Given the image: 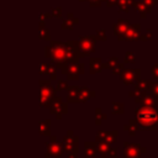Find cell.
Here are the masks:
<instances>
[{
    "label": "cell",
    "mask_w": 158,
    "mask_h": 158,
    "mask_svg": "<svg viewBox=\"0 0 158 158\" xmlns=\"http://www.w3.org/2000/svg\"><path fill=\"white\" fill-rule=\"evenodd\" d=\"M62 143H63V148H64L65 153H70V152L78 153V151H79V137L74 135L73 130L67 131V135L63 137Z\"/></svg>",
    "instance_id": "cell-4"
},
{
    "label": "cell",
    "mask_w": 158,
    "mask_h": 158,
    "mask_svg": "<svg viewBox=\"0 0 158 158\" xmlns=\"http://www.w3.org/2000/svg\"><path fill=\"white\" fill-rule=\"evenodd\" d=\"M44 56L54 63H74L79 58H83V54L79 49L78 41L58 42L52 41L49 46L44 47Z\"/></svg>",
    "instance_id": "cell-1"
},
{
    "label": "cell",
    "mask_w": 158,
    "mask_h": 158,
    "mask_svg": "<svg viewBox=\"0 0 158 158\" xmlns=\"http://www.w3.org/2000/svg\"><path fill=\"white\" fill-rule=\"evenodd\" d=\"M49 139H51V142H53V143L58 142V139H57V137H56V136H51V137H49Z\"/></svg>",
    "instance_id": "cell-44"
},
{
    "label": "cell",
    "mask_w": 158,
    "mask_h": 158,
    "mask_svg": "<svg viewBox=\"0 0 158 158\" xmlns=\"http://www.w3.org/2000/svg\"><path fill=\"white\" fill-rule=\"evenodd\" d=\"M40 85V95H38V102L42 107L44 109H49L52 105V100L54 98V93H56V88L52 86L49 80H40L38 81Z\"/></svg>",
    "instance_id": "cell-3"
},
{
    "label": "cell",
    "mask_w": 158,
    "mask_h": 158,
    "mask_svg": "<svg viewBox=\"0 0 158 158\" xmlns=\"http://www.w3.org/2000/svg\"><path fill=\"white\" fill-rule=\"evenodd\" d=\"M40 38L44 40V41H51V35L47 31V28L44 27V21L40 20Z\"/></svg>",
    "instance_id": "cell-25"
},
{
    "label": "cell",
    "mask_w": 158,
    "mask_h": 158,
    "mask_svg": "<svg viewBox=\"0 0 158 158\" xmlns=\"http://www.w3.org/2000/svg\"><path fill=\"white\" fill-rule=\"evenodd\" d=\"M78 153H75V152H70V153H67V158H78V156H77Z\"/></svg>",
    "instance_id": "cell-43"
},
{
    "label": "cell",
    "mask_w": 158,
    "mask_h": 158,
    "mask_svg": "<svg viewBox=\"0 0 158 158\" xmlns=\"http://www.w3.org/2000/svg\"><path fill=\"white\" fill-rule=\"evenodd\" d=\"M139 105L144 106H157L158 105V96H156L152 91H144L142 95V101Z\"/></svg>",
    "instance_id": "cell-18"
},
{
    "label": "cell",
    "mask_w": 158,
    "mask_h": 158,
    "mask_svg": "<svg viewBox=\"0 0 158 158\" xmlns=\"http://www.w3.org/2000/svg\"><path fill=\"white\" fill-rule=\"evenodd\" d=\"M98 142V141H96ZM98 151L101 158H116L117 157V151L116 148L110 147L109 143L104 142H98Z\"/></svg>",
    "instance_id": "cell-13"
},
{
    "label": "cell",
    "mask_w": 158,
    "mask_h": 158,
    "mask_svg": "<svg viewBox=\"0 0 158 158\" xmlns=\"http://www.w3.org/2000/svg\"><path fill=\"white\" fill-rule=\"evenodd\" d=\"M123 130H125L126 132H128V135H130L131 137H135L138 131H146V128H144L136 118H131V120L128 121V125H125V126H123Z\"/></svg>",
    "instance_id": "cell-15"
},
{
    "label": "cell",
    "mask_w": 158,
    "mask_h": 158,
    "mask_svg": "<svg viewBox=\"0 0 158 158\" xmlns=\"http://www.w3.org/2000/svg\"><path fill=\"white\" fill-rule=\"evenodd\" d=\"M104 63L101 62L100 57H93L89 59V67H90V74H98L104 69Z\"/></svg>",
    "instance_id": "cell-19"
},
{
    "label": "cell",
    "mask_w": 158,
    "mask_h": 158,
    "mask_svg": "<svg viewBox=\"0 0 158 158\" xmlns=\"http://www.w3.org/2000/svg\"><path fill=\"white\" fill-rule=\"evenodd\" d=\"M152 93L158 96V80L157 81H153V85H152Z\"/></svg>",
    "instance_id": "cell-39"
},
{
    "label": "cell",
    "mask_w": 158,
    "mask_h": 158,
    "mask_svg": "<svg viewBox=\"0 0 158 158\" xmlns=\"http://www.w3.org/2000/svg\"><path fill=\"white\" fill-rule=\"evenodd\" d=\"M96 40L98 41H106V31L105 30H98L96 31Z\"/></svg>",
    "instance_id": "cell-33"
},
{
    "label": "cell",
    "mask_w": 158,
    "mask_h": 158,
    "mask_svg": "<svg viewBox=\"0 0 158 158\" xmlns=\"http://www.w3.org/2000/svg\"><path fill=\"white\" fill-rule=\"evenodd\" d=\"M133 6H135V9L139 12V15H141V17L142 19H146V16H147V14L148 12H151L152 11V9L151 7H148L143 1H138V2H133Z\"/></svg>",
    "instance_id": "cell-24"
},
{
    "label": "cell",
    "mask_w": 158,
    "mask_h": 158,
    "mask_svg": "<svg viewBox=\"0 0 158 158\" xmlns=\"http://www.w3.org/2000/svg\"><path fill=\"white\" fill-rule=\"evenodd\" d=\"M107 118V115L106 114H102L101 111V107H96L95 109V125L96 126H100L104 120Z\"/></svg>",
    "instance_id": "cell-28"
},
{
    "label": "cell",
    "mask_w": 158,
    "mask_h": 158,
    "mask_svg": "<svg viewBox=\"0 0 158 158\" xmlns=\"http://www.w3.org/2000/svg\"><path fill=\"white\" fill-rule=\"evenodd\" d=\"M152 85H153V80H147V79H139L138 81H136L133 84V89L144 93V91H152Z\"/></svg>",
    "instance_id": "cell-20"
},
{
    "label": "cell",
    "mask_w": 158,
    "mask_h": 158,
    "mask_svg": "<svg viewBox=\"0 0 158 158\" xmlns=\"http://www.w3.org/2000/svg\"><path fill=\"white\" fill-rule=\"evenodd\" d=\"M79 1H84V0H79Z\"/></svg>",
    "instance_id": "cell-45"
},
{
    "label": "cell",
    "mask_w": 158,
    "mask_h": 158,
    "mask_svg": "<svg viewBox=\"0 0 158 158\" xmlns=\"http://www.w3.org/2000/svg\"><path fill=\"white\" fill-rule=\"evenodd\" d=\"M79 93H80V86L78 85H69L67 89V101L72 104L80 102L79 101Z\"/></svg>",
    "instance_id": "cell-16"
},
{
    "label": "cell",
    "mask_w": 158,
    "mask_h": 158,
    "mask_svg": "<svg viewBox=\"0 0 158 158\" xmlns=\"http://www.w3.org/2000/svg\"><path fill=\"white\" fill-rule=\"evenodd\" d=\"M152 40V30L147 28L144 35H141V41H151Z\"/></svg>",
    "instance_id": "cell-34"
},
{
    "label": "cell",
    "mask_w": 158,
    "mask_h": 158,
    "mask_svg": "<svg viewBox=\"0 0 158 158\" xmlns=\"http://www.w3.org/2000/svg\"><path fill=\"white\" fill-rule=\"evenodd\" d=\"M38 132L42 136L51 137V118H46L38 122Z\"/></svg>",
    "instance_id": "cell-22"
},
{
    "label": "cell",
    "mask_w": 158,
    "mask_h": 158,
    "mask_svg": "<svg viewBox=\"0 0 158 158\" xmlns=\"http://www.w3.org/2000/svg\"><path fill=\"white\" fill-rule=\"evenodd\" d=\"M95 41H96V36H80L78 38V43H79V49L83 54V57H88L89 54H91L95 51Z\"/></svg>",
    "instance_id": "cell-5"
},
{
    "label": "cell",
    "mask_w": 158,
    "mask_h": 158,
    "mask_svg": "<svg viewBox=\"0 0 158 158\" xmlns=\"http://www.w3.org/2000/svg\"><path fill=\"white\" fill-rule=\"evenodd\" d=\"M151 73H152L153 79H157V80H158V63H154V64L152 65Z\"/></svg>",
    "instance_id": "cell-36"
},
{
    "label": "cell",
    "mask_w": 158,
    "mask_h": 158,
    "mask_svg": "<svg viewBox=\"0 0 158 158\" xmlns=\"http://www.w3.org/2000/svg\"><path fill=\"white\" fill-rule=\"evenodd\" d=\"M96 93L94 90H91L88 86H80V93H79V101L80 102H86L90 99L95 98Z\"/></svg>",
    "instance_id": "cell-21"
},
{
    "label": "cell",
    "mask_w": 158,
    "mask_h": 158,
    "mask_svg": "<svg viewBox=\"0 0 158 158\" xmlns=\"http://www.w3.org/2000/svg\"><path fill=\"white\" fill-rule=\"evenodd\" d=\"M111 112L114 115H123V112H125V104L123 102L114 101L112 102V110H111Z\"/></svg>",
    "instance_id": "cell-27"
},
{
    "label": "cell",
    "mask_w": 158,
    "mask_h": 158,
    "mask_svg": "<svg viewBox=\"0 0 158 158\" xmlns=\"http://www.w3.org/2000/svg\"><path fill=\"white\" fill-rule=\"evenodd\" d=\"M125 63H117L114 68H112V74L114 75H121L122 74V72H123V69H125V65H123Z\"/></svg>",
    "instance_id": "cell-31"
},
{
    "label": "cell",
    "mask_w": 158,
    "mask_h": 158,
    "mask_svg": "<svg viewBox=\"0 0 158 158\" xmlns=\"http://www.w3.org/2000/svg\"><path fill=\"white\" fill-rule=\"evenodd\" d=\"M98 142H90L85 141L84 142V157L85 158H95L98 153Z\"/></svg>",
    "instance_id": "cell-17"
},
{
    "label": "cell",
    "mask_w": 158,
    "mask_h": 158,
    "mask_svg": "<svg viewBox=\"0 0 158 158\" xmlns=\"http://www.w3.org/2000/svg\"><path fill=\"white\" fill-rule=\"evenodd\" d=\"M117 63H118V58H117V57H112V58H109V60H107L106 63H104L102 65H104V69H105V68L112 69Z\"/></svg>",
    "instance_id": "cell-30"
},
{
    "label": "cell",
    "mask_w": 158,
    "mask_h": 158,
    "mask_svg": "<svg viewBox=\"0 0 158 158\" xmlns=\"http://www.w3.org/2000/svg\"><path fill=\"white\" fill-rule=\"evenodd\" d=\"M88 1L90 2V6H93V7L101 5V0H88Z\"/></svg>",
    "instance_id": "cell-41"
},
{
    "label": "cell",
    "mask_w": 158,
    "mask_h": 158,
    "mask_svg": "<svg viewBox=\"0 0 158 158\" xmlns=\"http://www.w3.org/2000/svg\"><path fill=\"white\" fill-rule=\"evenodd\" d=\"M120 78L125 85L135 84L136 81L141 79V69L139 68H128V69L125 68Z\"/></svg>",
    "instance_id": "cell-8"
},
{
    "label": "cell",
    "mask_w": 158,
    "mask_h": 158,
    "mask_svg": "<svg viewBox=\"0 0 158 158\" xmlns=\"http://www.w3.org/2000/svg\"><path fill=\"white\" fill-rule=\"evenodd\" d=\"M148 7H151V9H153L156 5H157V0H142Z\"/></svg>",
    "instance_id": "cell-38"
},
{
    "label": "cell",
    "mask_w": 158,
    "mask_h": 158,
    "mask_svg": "<svg viewBox=\"0 0 158 158\" xmlns=\"http://www.w3.org/2000/svg\"><path fill=\"white\" fill-rule=\"evenodd\" d=\"M57 72H58V67L54 62H49L48 63V75H49V80H56L57 79Z\"/></svg>",
    "instance_id": "cell-26"
},
{
    "label": "cell",
    "mask_w": 158,
    "mask_h": 158,
    "mask_svg": "<svg viewBox=\"0 0 158 158\" xmlns=\"http://www.w3.org/2000/svg\"><path fill=\"white\" fill-rule=\"evenodd\" d=\"M84 72H85V64L84 63H79V62L68 63L67 79H69V80H77L79 78V75L84 74Z\"/></svg>",
    "instance_id": "cell-10"
},
{
    "label": "cell",
    "mask_w": 158,
    "mask_h": 158,
    "mask_svg": "<svg viewBox=\"0 0 158 158\" xmlns=\"http://www.w3.org/2000/svg\"><path fill=\"white\" fill-rule=\"evenodd\" d=\"M47 147V151L44 153V158H60L62 154L64 153L63 143L62 142H46L44 143Z\"/></svg>",
    "instance_id": "cell-9"
},
{
    "label": "cell",
    "mask_w": 158,
    "mask_h": 158,
    "mask_svg": "<svg viewBox=\"0 0 158 158\" xmlns=\"http://www.w3.org/2000/svg\"><path fill=\"white\" fill-rule=\"evenodd\" d=\"M147 148L141 146L139 143H131L125 141L123 142V157L126 158H139L141 153H146Z\"/></svg>",
    "instance_id": "cell-6"
},
{
    "label": "cell",
    "mask_w": 158,
    "mask_h": 158,
    "mask_svg": "<svg viewBox=\"0 0 158 158\" xmlns=\"http://www.w3.org/2000/svg\"><path fill=\"white\" fill-rule=\"evenodd\" d=\"M105 1H106V5H107V7H111V6L118 5V1H120V0H105Z\"/></svg>",
    "instance_id": "cell-40"
},
{
    "label": "cell",
    "mask_w": 158,
    "mask_h": 158,
    "mask_svg": "<svg viewBox=\"0 0 158 158\" xmlns=\"http://www.w3.org/2000/svg\"><path fill=\"white\" fill-rule=\"evenodd\" d=\"M75 23H78V20L73 16L72 12H68L67 14V20L63 21V23H62L60 27H62V30H73V27H74Z\"/></svg>",
    "instance_id": "cell-23"
},
{
    "label": "cell",
    "mask_w": 158,
    "mask_h": 158,
    "mask_svg": "<svg viewBox=\"0 0 158 158\" xmlns=\"http://www.w3.org/2000/svg\"><path fill=\"white\" fill-rule=\"evenodd\" d=\"M68 88H69V84H68V81H67V80H62V79L57 80V84H56V90H57V91L67 90Z\"/></svg>",
    "instance_id": "cell-29"
},
{
    "label": "cell",
    "mask_w": 158,
    "mask_h": 158,
    "mask_svg": "<svg viewBox=\"0 0 158 158\" xmlns=\"http://www.w3.org/2000/svg\"><path fill=\"white\" fill-rule=\"evenodd\" d=\"M40 74L48 75V63H41L40 64Z\"/></svg>",
    "instance_id": "cell-35"
},
{
    "label": "cell",
    "mask_w": 158,
    "mask_h": 158,
    "mask_svg": "<svg viewBox=\"0 0 158 158\" xmlns=\"http://www.w3.org/2000/svg\"><path fill=\"white\" fill-rule=\"evenodd\" d=\"M135 118L146 128V131H156L158 128V107L144 106L135 109Z\"/></svg>",
    "instance_id": "cell-2"
},
{
    "label": "cell",
    "mask_w": 158,
    "mask_h": 158,
    "mask_svg": "<svg viewBox=\"0 0 158 158\" xmlns=\"http://www.w3.org/2000/svg\"><path fill=\"white\" fill-rule=\"evenodd\" d=\"M53 15H52V12L49 14V12H44V14H42L41 16H40V20H44V19H49V17H52Z\"/></svg>",
    "instance_id": "cell-42"
},
{
    "label": "cell",
    "mask_w": 158,
    "mask_h": 158,
    "mask_svg": "<svg viewBox=\"0 0 158 158\" xmlns=\"http://www.w3.org/2000/svg\"><path fill=\"white\" fill-rule=\"evenodd\" d=\"M136 62V57L132 52H126L125 53V58H123V63H135Z\"/></svg>",
    "instance_id": "cell-32"
},
{
    "label": "cell",
    "mask_w": 158,
    "mask_h": 158,
    "mask_svg": "<svg viewBox=\"0 0 158 158\" xmlns=\"http://www.w3.org/2000/svg\"><path fill=\"white\" fill-rule=\"evenodd\" d=\"M137 40H141V25L133 23L126 31L125 41H137Z\"/></svg>",
    "instance_id": "cell-14"
},
{
    "label": "cell",
    "mask_w": 158,
    "mask_h": 158,
    "mask_svg": "<svg viewBox=\"0 0 158 158\" xmlns=\"http://www.w3.org/2000/svg\"><path fill=\"white\" fill-rule=\"evenodd\" d=\"M131 26V23L128 22V20H125V19H120L114 26V33L115 36L117 37L118 41H125V33L126 31L128 30V27Z\"/></svg>",
    "instance_id": "cell-11"
},
{
    "label": "cell",
    "mask_w": 158,
    "mask_h": 158,
    "mask_svg": "<svg viewBox=\"0 0 158 158\" xmlns=\"http://www.w3.org/2000/svg\"><path fill=\"white\" fill-rule=\"evenodd\" d=\"M49 112L52 115H54L57 120H60L62 116L68 112V105H67V102H63L60 96L54 95V98L52 100V105L49 107Z\"/></svg>",
    "instance_id": "cell-7"
},
{
    "label": "cell",
    "mask_w": 158,
    "mask_h": 158,
    "mask_svg": "<svg viewBox=\"0 0 158 158\" xmlns=\"http://www.w3.org/2000/svg\"><path fill=\"white\" fill-rule=\"evenodd\" d=\"M52 15L57 19H60L62 17V9L60 7H53L52 9Z\"/></svg>",
    "instance_id": "cell-37"
},
{
    "label": "cell",
    "mask_w": 158,
    "mask_h": 158,
    "mask_svg": "<svg viewBox=\"0 0 158 158\" xmlns=\"http://www.w3.org/2000/svg\"><path fill=\"white\" fill-rule=\"evenodd\" d=\"M117 137H118V132H117V131H101V130H100V131H98V133H96V137H95L96 139H95V141L111 144V143L116 142Z\"/></svg>",
    "instance_id": "cell-12"
}]
</instances>
